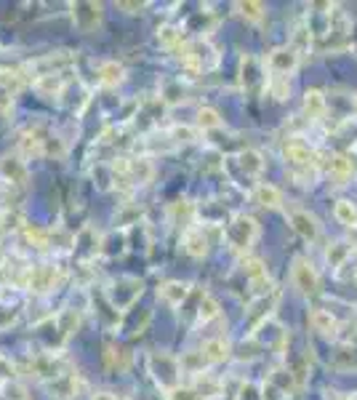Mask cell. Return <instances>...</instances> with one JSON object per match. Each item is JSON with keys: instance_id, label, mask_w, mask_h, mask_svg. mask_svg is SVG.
Wrapping results in <instances>:
<instances>
[{"instance_id": "7402d4cb", "label": "cell", "mask_w": 357, "mask_h": 400, "mask_svg": "<svg viewBox=\"0 0 357 400\" xmlns=\"http://www.w3.org/2000/svg\"><path fill=\"white\" fill-rule=\"evenodd\" d=\"M349 256H352V246H349L347 241H334V243H328V248H326V264L331 267V270H339V267H344Z\"/></svg>"}, {"instance_id": "52a82bcc", "label": "cell", "mask_w": 357, "mask_h": 400, "mask_svg": "<svg viewBox=\"0 0 357 400\" xmlns=\"http://www.w3.org/2000/svg\"><path fill=\"white\" fill-rule=\"evenodd\" d=\"M283 158L288 160L291 171H304V169H317V155L315 149L309 147L302 139H288L283 144Z\"/></svg>"}, {"instance_id": "2e32d148", "label": "cell", "mask_w": 357, "mask_h": 400, "mask_svg": "<svg viewBox=\"0 0 357 400\" xmlns=\"http://www.w3.org/2000/svg\"><path fill=\"white\" fill-rule=\"evenodd\" d=\"M302 110H304L307 120H323L328 112L326 94H323L320 88H309V91H304V105H302Z\"/></svg>"}, {"instance_id": "603a6c76", "label": "cell", "mask_w": 357, "mask_h": 400, "mask_svg": "<svg viewBox=\"0 0 357 400\" xmlns=\"http://www.w3.org/2000/svg\"><path fill=\"white\" fill-rule=\"evenodd\" d=\"M32 85H35V91L41 96H59L64 88V78L62 73L59 75H38L35 80H32Z\"/></svg>"}, {"instance_id": "d6986e66", "label": "cell", "mask_w": 357, "mask_h": 400, "mask_svg": "<svg viewBox=\"0 0 357 400\" xmlns=\"http://www.w3.org/2000/svg\"><path fill=\"white\" fill-rule=\"evenodd\" d=\"M123 78H126V67H123L120 62H115V59L99 64V73H96L99 85H105V88H115L117 83H123Z\"/></svg>"}, {"instance_id": "e0dca14e", "label": "cell", "mask_w": 357, "mask_h": 400, "mask_svg": "<svg viewBox=\"0 0 357 400\" xmlns=\"http://www.w3.org/2000/svg\"><path fill=\"white\" fill-rule=\"evenodd\" d=\"M158 296L166 302V305L171 307H181L184 302H187L189 296V285L181 283V280H166V283L158 288Z\"/></svg>"}, {"instance_id": "f35d334b", "label": "cell", "mask_w": 357, "mask_h": 400, "mask_svg": "<svg viewBox=\"0 0 357 400\" xmlns=\"http://www.w3.org/2000/svg\"><path fill=\"white\" fill-rule=\"evenodd\" d=\"M117 9H126L128 14H137V11L144 9V3H117Z\"/></svg>"}, {"instance_id": "ab89813d", "label": "cell", "mask_w": 357, "mask_h": 400, "mask_svg": "<svg viewBox=\"0 0 357 400\" xmlns=\"http://www.w3.org/2000/svg\"><path fill=\"white\" fill-rule=\"evenodd\" d=\"M94 400H117V398H112V395H107V392H96Z\"/></svg>"}, {"instance_id": "4dcf8cb0", "label": "cell", "mask_w": 357, "mask_h": 400, "mask_svg": "<svg viewBox=\"0 0 357 400\" xmlns=\"http://www.w3.org/2000/svg\"><path fill=\"white\" fill-rule=\"evenodd\" d=\"M309 24H296L294 30V43H291V48H294L299 56H302V51L304 48H309V43H312V35H309Z\"/></svg>"}, {"instance_id": "7c38bea8", "label": "cell", "mask_w": 357, "mask_h": 400, "mask_svg": "<svg viewBox=\"0 0 357 400\" xmlns=\"http://www.w3.org/2000/svg\"><path fill=\"white\" fill-rule=\"evenodd\" d=\"M46 387H48V392H51V398H56V400H75V398H80V392L85 390V381H83V377H80V374L67 371V374L56 377L53 381H48Z\"/></svg>"}, {"instance_id": "f1b7e54d", "label": "cell", "mask_w": 357, "mask_h": 400, "mask_svg": "<svg viewBox=\"0 0 357 400\" xmlns=\"http://www.w3.org/2000/svg\"><path fill=\"white\" fill-rule=\"evenodd\" d=\"M187 88L181 85V80H171V83L163 85V102L166 105H178V102H184L187 99Z\"/></svg>"}, {"instance_id": "cb8c5ba5", "label": "cell", "mask_w": 357, "mask_h": 400, "mask_svg": "<svg viewBox=\"0 0 357 400\" xmlns=\"http://www.w3.org/2000/svg\"><path fill=\"white\" fill-rule=\"evenodd\" d=\"M334 216H336L339 224H344L349 230H357V203H352V200H347V198L336 200Z\"/></svg>"}, {"instance_id": "5bb4252c", "label": "cell", "mask_w": 357, "mask_h": 400, "mask_svg": "<svg viewBox=\"0 0 357 400\" xmlns=\"http://www.w3.org/2000/svg\"><path fill=\"white\" fill-rule=\"evenodd\" d=\"M309 326L315 328L320 337L336 339L341 323H339V317L334 315L331 310H323V307H312V310H309Z\"/></svg>"}, {"instance_id": "d4e9b609", "label": "cell", "mask_w": 357, "mask_h": 400, "mask_svg": "<svg viewBox=\"0 0 357 400\" xmlns=\"http://www.w3.org/2000/svg\"><path fill=\"white\" fill-rule=\"evenodd\" d=\"M235 9L240 11L243 19L253 21V24H259V21L267 16V6H264V3H256V0H248V3H235Z\"/></svg>"}, {"instance_id": "1f68e13d", "label": "cell", "mask_w": 357, "mask_h": 400, "mask_svg": "<svg viewBox=\"0 0 357 400\" xmlns=\"http://www.w3.org/2000/svg\"><path fill=\"white\" fill-rule=\"evenodd\" d=\"M139 216H142V211H139L137 206L123 203V206L117 209V214H115V221H117V224H123V227H128V224H139Z\"/></svg>"}, {"instance_id": "b9f144b4", "label": "cell", "mask_w": 357, "mask_h": 400, "mask_svg": "<svg viewBox=\"0 0 357 400\" xmlns=\"http://www.w3.org/2000/svg\"><path fill=\"white\" fill-rule=\"evenodd\" d=\"M0 259H3V256H0Z\"/></svg>"}, {"instance_id": "8992f818", "label": "cell", "mask_w": 357, "mask_h": 400, "mask_svg": "<svg viewBox=\"0 0 357 400\" xmlns=\"http://www.w3.org/2000/svg\"><path fill=\"white\" fill-rule=\"evenodd\" d=\"M270 70H267V62L256 59L251 53H245L240 59V85L248 91V94H259L262 88H267L270 83Z\"/></svg>"}, {"instance_id": "6da1fadb", "label": "cell", "mask_w": 357, "mask_h": 400, "mask_svg": "<svg viewBox=\"0 0 357 400\" xmlns=\"http://www.w3.org/2000/svg\"><path fill=\"white\" fill-rule=\"evenodd\" d=\"M147 369L149 374H152V379H155V384H158L160 390L166 392H174L176 387H181V363H178V358H174V355H169V352H152L147 358Z\"/></svg>"}, {"instance_id": "30bf717a", "label": "cell", "mask_w": 357, "mask_h": 400, "mask_svg": "<svg viewBox=\"0 0 357 400\" xmlns=\"http://www.w3.org/2000/svg\"><path fill=\"white\" fill-rule=\"evenodd\" d=\"M0 179L6 181L9 187H21L30 179V169L21 158L19 152H9L0 158Z\"/></svg>"}, {"instance_id": "60d3db41", "label": "cell", "mask_w": 357, "mask_h": 400, "mask_svg": "<svg viewBox=\"0 0 357 400\" xmlns=\"http://www.w3.org/2000/svg\"><path fill=\"white\" fill-rule=\"evenodd\" d=\"M355 110H357V94H355Z\"/></svg>"}, {"instance_id": "836d02e7", "label": "cell", "mask_w": 357, "mask_h": 400, "mask_svg": "<svg viewBox=\"0 0 357 400\" xmlns=\"http://www.w3.org/2000/svg\"><path fill=\"white\" fill-rule=\"evenodd\" d=\"M166 137L174 139V144H187V142H192L198 134H195V128H189V126H174Z\"/></svg>"}, {"instance_id": "e575fe53", "label": "cell", "mask_w": 357, "mask_h": 400, "mask_svg": "<svg viewBox=\"0 0 357 400\" xmlns=\"http://www.w3.org/2000/svg\"><path fill=\"white\" fill-rule=\"evenodd\" d=\"M0 398L3 400H27V392H24V387L16 384V381H6V384L0 387Z\"/></svg>"}, {"instance_id": "d590c367", "label": "cell", "mask_w": 357, "mask_h": 400, "mask_svg": "<svg viewBox=\"0 0 357 400\" xmlns=\"http://www.w3.org/2000/svg\"><path fill=\"white\" fill-rule=\"evenodd\" d=\"M334 366L341 371H347V369H357V352L355 349H341L336 355V360H334Z\"/></svg>"}, {"instance_id": "277c9868", "label": "cell", "mask_w": 357, "mask_h": 400, "mask_svg": "<svg viewBox=\"0 0 357 400\" xmlns=\"http://www.w3.org/2000/svg\"><path fill=\"white\" fill-rule=\"evenodd\" d=\"M291 283H294L296 291L302 296H307V299L320 294V275H317V270L312 267V262L304 259V256H296L294 264H291Z\"/></svg>"}, {"instance_id": "3957f363", "label": "cell", "mask_w": 357, "mask_h": 400, "mask_svg": "<svg viewBox=\"0 0 357 400\" xmlns=\"http://www.w3.org/2000/svg\"><path fill=\"white\" fill-rule=\"evenodd\" d=\"M142 291H144V283L139 278H134V275H120L107 288V299L112 302V307H115L117 312H126V310H131V307L137 305Z\"/></svg>"}, {"instance_id": "484cf974", "label": "cell", "mask_w": 357, "mask_h": 400, "mask_svg": "<svg viewBox=\"0 0 357 400\" xmlns=\"http://www.w3.org/2000/svg\"><path fill=\"white\" fill-rule=\"evenodd\" d=\"M158 43L160 46H166V48H176L184 43V35H181V27L176 24H163L158 30Z\"/></svg>"}, {"instance_id": "ba28073f", "label": "cell", "mask_w": 357, "mask_h": 400, "mask_svg": "<svg viewBox=\"0 0 357 400\" xmlns=\"http://www.w3.org/2000/svg\"><path fill=\"white\" fill-rule=\"evenodd\" d=\"M264 62H267L270 78H291L299 70V53L291 46H280V48L270 51V56Z\"/></svg>"}, {"instance_id": "5b68a950", "label": "cell", "mask_w": 357, "mask_h": 400, "mask_svg": "<svg viewBox=\"0 0 357 400\" xmlns=\"http://www.w3.org/2000/svg\"><path fill=\"white\" fill-rule=\"evenodd\" d=\"M70 16H73L75 30L83 35H94L105 21V6L102 3H73Z\"/></svg>"}, {"instance_id": "4316f807", "label": "cell", "mask_w": 357, "mask_h": 400, "mask_svg": "<svg viewBox=\"0 0 357 400\" xmlns=\"http://www.w3.org/2000/svg\"><path fill=\"white\" fill-rule=\"evenodd\" d=\"M78 323H80V315H78L75 310H64V312H59V317H56V331L67 339L75 328H78Z\"/></svg>"}, {"instance_id": "4fadbf2b", "label": "cell", "mask_w": 357, "mask_h": 400, "mask_svg": "<svg viewBox=\"0 0 357 400\" xmlns=\"http://www.w3.org/2000/svg\"><path fill=\"white\" fill-rule=\"evenodd\" d=\"M59 278H62L59 267H53V264H38V267H30L24 273V283H27V288L43 294V291H51L53 285L59 283Z\"/></svg>"}, {"instance_id": "ac0fdd59", "label": "cell", "mask_w": 357, "mask_h": 400, "mask_svg": "<svg viewBox=\"0 0 357 400\" xmlns=\"http://www.w3.org/2000/svg\"><path fill=\"white\" fill-rule=\"evenodd\" d=\"M200 352H203V358L208 360V363H224V360L232 355V344H230V339L213 337L200 347Z\"/></svg>"}, {"instance_id": "ffe728a7", "label": "cell", "mask_w": 357, "mask_h": 400, "mask_svg": "<svg viewBox=\"0 0 357 400\" xmlns=\"http://www.w3.org/2000/svg\"><path fill=\"white\" fill-rule=\"evenodd\" d=\"M253 200L262 206V209H280L283 206V192L277 190L275 184H267V181H262V184H256V190H253Z\"/></svg>"}, {"instance_id": "8d00e7d4", "label": "cell", "mask_w": 357, "mask_h": 400, "mask_svg": "<svg viewBox=\"0 0 357 400\" xmlns=\"http://www.w3.org/2000/svg\"><path fill=\"white\" fill-rule=\"evenodd\" d=\"M166 398H169V400H203L198 395V390H195V387H176V390L169 392Z\"/></svg>"}, {"instance_id": "74e56055", "label": "cell", "mask_w": 357, "mask_h": 400, "mask_svg": "<svg viewBox=\"0 0 357 400\" xmlns=\"http://www.w3.org/2000/svg\"><path fill=\"white\" fill-rule=\"evenodd\" d=\"M14 374H16L14 363H11L9 358H3V355H0V381H3V384H6V381H11V379H14Z\"/></svg>"}, {"instance_id": "9c48e42d", "label": "cell", "mask_w": 357, "mask_h": 400, "mask_svg": "<svg viewBox=\"0 0 357 400\" xmlns=\"http://www.w3.org/2000/svg\"><path fill=\"white\" fill-rule=\"evenodd\" d=\"M328 174H331V187H336V190L347 187V184H352V179L357 177V158L355 155H349V152H339V155L331 158V169H328Z\"/></svg>"}, {"instance_id": "44dd1931", "label": "cell", "mask_w": 357, "mask_h": 400, "mask_svg": "<svg viewBox=\"0 0 357 400\" xmlns=\"http://www.w3.org/2000/svg\"><path fill=\"white\" fill-rule=\"evenodd\" d=\"M238 166L243 169V174L245 177H259L264 171V158H262V152L259 149H240L238 152Z\"/></svg>"}, {"instance_id": "7a4b0ae2", "label": "cell", "mask_w": 357, "mask_h": 400, "mask_svg": "<svg viewBox=\"0 0 357 400\" xmlns=\"http://www.w3.org/2000/svg\"><path fill=\"white\" fill-rule=\"evenodd\" d=\"M259 235H262V227H259V221L253 219V216H248V214H235L230 219V224L224 227V238H227L232 251H238V253L248 251L253 243L259 241Z\"/></svg>"}, {"instance_id": "9a60e30c", "label": "cell", "mask_w": 357, "mask_h": 400, "mask_svg": "<svg viewBox=\"0 0 357 400\" xmlns=\"http://www.w3.org/2000/svg\"><path fill=\"white\" fill-rule=\"evenodd\" d=\"M208 235H206V227H187L184 230V251L195 259H203L208 253Z\"/></svg>"}, {"instance_id": "f546056e", "label": "cell", "mask_w": 357, "mask_h": 400, "mask_svg": "<svg viewBox=\"0 0 357 400\" xmlns=\"http://www.w3.org/2000/svg\"><path fill=\"white\" fill-rule=\"evenodd\" d=\"M221 117L213 107H200L198 110V128L200 131H211V128H219Z\"/></svg>"}, {"instance_id": "8fae6325", "label": "cell", "mask_w": 357, "mask_h": 400, "mask_svg": "<svg viewBox=\"0 0 357 400\" xmlns=\"http://www.w3.org/2000/svg\"><path fill=\"white\" fill-rule=\"evenodd\" d=\"M288 224L294 227V232L299 235V238H304V241H309V243H315L317 238H320V232H323L320 219H317L315 214H309L307 209L288 211Z\"/></svg>"}, {"instance_id": "83f0119b", "label": "cell", "mask_w": 357, "mask_h": 400, "mask_svg": "<svg viewBox=\"0 0 357 400\" xmlns=\"http://www.w3.org/2000/svg\"><path fill=\"white\" fill-rule=\"evenodd\" d=\"M216 315H219V302L211 294H203V299H200V305H198V320L200 323H208V320H213Z\"/></svg>"}, {"instance_id": "d6a6232c", "label": "cell", "mask_w": 357, "mask_h": 400, "mask_svg": "<svg viewBox=\"0 0 357 400\" xmlns=\"http://www.w3.org/2000/svg\"><path fill=\"white\" fill-rule=\"evenodd\" d=\"M259 390H262V400H285L288 398V392H285L280 384H275L270 377L262 381V387H259Z\"/></svg>"}]
</instances>
